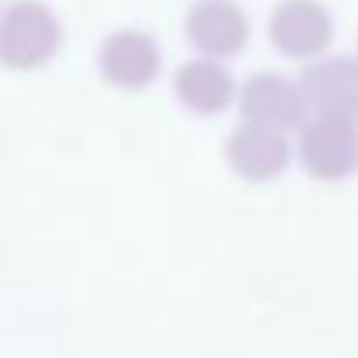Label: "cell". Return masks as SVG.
I'll use <instances>...</instances> for the list:
<instances>
[{
  "instance_id": "cell-1",
  "label": "cell",
  "mask_w": 358,
  "mask_h": 358,
  "mask_svg": "<svg viewBox=\"0 0 358 358\" xmlns=\"http://www.w3.org/2000/svg\"><path fill=\"white\" fill-rule=\"evenodd\" d=\"M64 46L60 18L43 0H15L0 22V60L15 71H36L50 64Z\"/></svg>"
},
{
  "instance_id": "cell-2",
  "label": "cell",
  "mask_w": 358,
  "mask_h": 358,
  "mask_svg": "<svg viewBox=\"0 0 358 358\" xmlns=\"http://www.w3.org/2000/svg\"><path fill=\"white\" fill-rule=\"evenodd\" d=\"M299 162L323 183L348 179L358 169V130L351 120L313 116L299 134Z\"/></svg>"
},
{
  "instance_id": "cell-3",
  "label": "cell",
  "mask_w": 358,
  "mask_h": 358,
  "mask_svg": "<svg viewBox=\"0 0 358 358\" xmlns=\"http://www.w3.org/2000/svg\"><path fill=\"white\" fill-rule=\"evenodd\" d=\"M271 43L292 60H316L334 43V18L320 0H281L271 11Z\"/></svg>"
},
{
  "instance_id": "cell-4",
  "label": "cell",
  "mask_w": 358,
  "mask_h": 358,
  "mask_svg": "<svg viewBox=\"0 0 358 358\" xmlns=\"http://www.w3.org/2000/svg\"><path fill=\"white\" fill-rule=\"evenodd\" d=\"M299 88L313 116L358 120V60L320 57L299 74Z\"/></svg>"
},
{
  "instance_id": "cell-5",
  "label": "cell",
  "mask_w": 358,
  "mask_h": 358,
  "mask_svg": "<svg viewBox=\"0 0 358 358\" xmlns=\"http://www.w3.org/2000/svg\"><path fill=\"white\" fill-rule=\"evenodd\" d=\"M187 39L197 53L225 60L246 50L250 22L236 0H194L187 11Z\"/></svg>"
},
{
  "instance_id": "cell-6",
  "label": "cell",
  "mask_w": 358,
  "mask_h": 358,
  "mask_svg": "<svg viewBox=\"0 0 358 358\" xmlns=\"http://www.w3.org/2000/svg\"><path fill=\"white\" fill-rule=\"evenodd\" d=\"M239 113H243V123H257V127L285 134L299 127L309 109H306L299 81H288L285 74H274V71H260L243 85Z\"/></svg>"
},
{
  "instance_id": "cell-7",
  "label": "cell",
  "mask_w": 358,
  "mask_h": 358,
  "mask_svg": "<svg viewBox=\"0 0 358 358\" xmlns=\"http://www.w3.org/2000/svg\"><path fill=\"white\" fill-rule=\"evenodd\" d=\"M99 71L113 88L141 92L158 78L162 53L151 36H144L137 29H120V32L106 36V43L99 50Z\"/></svg>"
},
{
  "instance_id": "cell-8",
  "label": "cell",
  "mask_w": 358,
  "mask_h": 358,
  "mask_svg": "<svg viewBox=\"0 0 358 358\" xmlns=\"http://www.w3.org/2000/svg\"><path fill=\"white\" fill-rule=\"evenodd\" d=\"M225 155H229L232 172L243 176L246 183H271L292 162V148L285 134L257 127V123H239L225 144Z\"/></svg>"
},
{
  "instance_id": "cell-9",
  "label": "cell",
  "mask_w": 358,
  "mask_h": 358,
  "mask_svg": "<svg viewBox=\"0 0 358 358\" xmlns=\"http://www.w3.org/2000/svg\"><path fill=\"white\" fill-rule=\"evenodd\" d=\"M176 95L197 116H218L236 99V78L218 60L197 57L176 71Z\"/></svg>"
}]
</instances>
